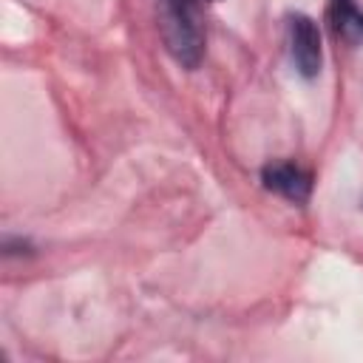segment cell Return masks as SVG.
I'll return each mask as SVG.
<instances>
[{
  "mask_svg": "<svg viewBox=\"0 0 363 363\" xmlns=\"http://www.w3.org/2000/svg\"><path fill=\"white\" fill-rule=\"evenodd\" d=\"M261 182L267 190L284 196L286 201H295V204H303L312 193V176L306 170H301L298 164L292 162H272L261 170Z\"/></svg>",
  "mask_w": 363,
  "mask_h": 363,
  "instance_id": "cell-3",
  "label": "cell"
},
{
  "mask_svg": "<svg viewBox=\"0 0 363 363\" xmlns=\"http://www.w3.org/2000/svg\"><path fill=\"white\" fill-rule=\"evenodd\" d=\"M329 26L335 37L363 45V9L354 0H329Z\"/></svg>",
  "mask_w": 363,
  "mask_h": 363,
  "instance_id": "cell-4",
  "label": "cell"
},
{
  "mask_svg": "<svg viewBox=\"0 0 363 363\" xmlns=\"http://www.w3.org/2000/svg\"><path fill=\"white\" fill-rule=\"evenodd\" d=\"M289 54L295 62V71L303 79H312L320 74L323 65V45H320V31L318 23L306 14H292L289 17Z\"/></svg>",
  "mask_w": 363,
  "mask_h": 363,
  "instance_id": "cell-2",
  "label": "cell"
},
{
  "mask_svg": "<svg viewBox=\"0 0 363 363\" xmlns=\"http://www.w3.org/2000/svg\"><path fill=\"white\" fill-rule=\"evenodd\" d=\"M162 3V40L170 57L184 65L196 68L204 54V28H201V9L216 0H159Z\"/></svg>",
  "mask_w": 363,
  "mask_h": 363,
  "instance_id": "cell-1",
  "label": "cell"
}]
</instances>
